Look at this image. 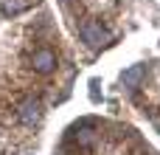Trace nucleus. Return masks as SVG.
Masks as SVG:
<instances>
[{
    "instance_id": "obj_4",
    "label": "nucleus",
    "mask_w": 160,
    "mask_h": 155,
    "mask_svg": "<svg viewBox=\"0 0 160 155\" xmlns=\"http://www.w3.org/2000/svg\"><path fill=\"white\" fill-rule=\"evenodd\" d=\"M143 73H146V71H143V65H132L129 71H124V76H121V79H124V85H127V88H138V85H141V79H143Z\"/></svg>"
},
{
    "instance_id": "obj_5",
    "label": "nucleus",
    "mask_w": 160,
    "mask_h": 155,
    "mask_svg": "<svg viewBox=\"0 0 160 155\" xmlns=\"http://www.w3.org/2000/svg\"><path fill=\"white\" fill-rule=\"evenodd\" d=\"M37 0H6L3 3V14H20V11H25V8H31Z\"/></svg>"
},
{
    "instance_id": "obj_2",
    "label": "nucleus",
    "mask_w": 160,
    "mask_h": 155,
    "mask_svg": "<svg viewBox=\"0 0 160 155\" xmlns=\"http://www.w3.org/2000/svg\"><path fill=\"white\" fill-rule=\"evenodd\" d=\"M31 65H34L37 73H51L56 68V54L48 51V48H39V51L31 54Z\"/></svg>"
},
{
    "instance_id": "obj_1",
    "label": "nucleus",
    "mask_w": 160,
    "mask_h": 155,
    "mask_svg": "<svg viewBox=\"0 0 160 155\" xmlns=\"http://www.w3.org/2000/svg\"><path fill=\"white\" fill-rule=\"evenodd\" d=\"M79 34H82V40H84L90 48H98V45L107 40V31H104L101 23H96V20H84L82 28H79Z\"/></svg>"
},
{
    "instance_id": "obj_6",
    "label": "nucleus",
    "mask_w": 160,
    "mask_h": 155,
    "mask_svg": "<svg viewBox=\"0 0 160 155\" xmlns=\"http://www.w3.org/2000/svg\"><path fill=\"white\" fill-rule=\"evenodd\" d=\"M76 141H79L82 147H90V144H96V136H93V130H87V127H84V130H79V133H76Z\"/></svg>"
},
{
    "instance_id": "obj_3",
    "label": "nucleus",
    "mask_w": 160,
    "mask_h": 155,
    "mask_svg": "<svg viewBox=\"0 0 160 155\" xmlns=\"http://www.w3.org/2000/svg\"><path fill=\"white\" fill-rule=\"evenodd\" d=\"M39 119V102L37 99H25L22 107H20V121L22 124H34Z\"/></svg>"
}]
</instances>
